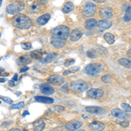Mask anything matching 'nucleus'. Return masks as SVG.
<instances>
[{
  "label": "nucleus",
  "instance_id": "a878e982",
  "mask_svg": "<svg viewBox=\"0 0 131 131\" xmlns=\"http://www.w3.org/2000/svg\"><path fill=\"white\" fill-rule=\"evenodd\" d=\"M118 63L126 68H131V60L126 58H122L118 60Z\"/></svg>",
  "mask_w": 131,
  "mask_h": 131
},
{
  "label": "nucleus",
  "instance_id": "c9c22d12",
  "mask_svg": "<svg viewBox=\"0 0 131 131\" xmlns=\"http://www.w3.org/2000/svg\"><path fill=\"white\" fill-rule=\"evenodd\" d=\"M0 99H1V100H3L4 101H5V102L8 103V104H12V100L10 98H9V97H5V96L0 95Z\"/></svg>",
  "mask_w": 131,
  "mask_h": 131
},
{
  "label": "nucleus",
  "instance_id": "cd10ccee",
  "mask_svg": "<svg viewBox=\"0 0 131 131\" xmlns=\"http://www.w3.org/2000/svg\"><path fill=\"white\" fill-rule=\"evenodd\" d=\"M49 110L52 113H61L65 110V107L63 106H60V105H56V106L51 107L49 108Z\"/></svg>",
  "mask_w": 131,
  "mask_h": 131
},
{
  "label": "nucleus",
  "instance_id": "f704fd0d",
  "mask_svg": "<svg viewBox=\"0 0 131 131\" xmlns=\"http://www.w3.org/2000/svg\"><path fill=\"white\" fill-rule=\"evenodd\" d=\"M74 63H75V60H74V59H68V60H67L65 61L64 66H65V67H69V66L73 65Z\"/></svg>",
  "mask_w": 131,
  "mask_h": 131
},
{
  "label": "nucleus",
  "instance_id": "4be33fe9",
  "mask_svg": "<svg viewBox=\"0 0 131 131\" xmlns=\"http://www.w3.org/2000/svg\"><path fill=\"white\" fill-rule=\"evenodd\" d=\"M41 5L39 3H38V2H33L31 5L29 6V12H31V13H37V12H39V10H41Z\"/></svg>",
  "mask_w": 131,
  "mask_h": 131
},
{
  "label": "nucleus",
  "instance_id": "4c0bfd02",
  "mask_svg": "<svg viewBox=\"0 0 131 131\" xmlns=\"http://www.w3.org/2000/svg\"><path fill=\"white\" fill-rule=\"evenodd\" d=\"M86 55L91 59H94V57L96 56V53H95V52H93V51H88V52H86Z\"/></svg>",
  "mask_w": 131,
  "mask_h": 131
},
{
  "label": "nucleus",
  "instance_id": "1a4fd4ad",
  "mask_svg": "<svg viewBox=\"0 0 131 131\" xmlns=\"http://www.w3.org/2000/svg\"><path fill=\"white\" fill-rule=\"evenodd\" d=\"M100 16L101 18H103V19H110L114 16L113 10L109 7L101 8L100 10Z\"/></svg>",
  "mask_w": 131,
  "mask_h": 131
},
{
  "label": "nucleus",
  "instance_id": "ddd939ff",
  "mask_svg": "<svg viewBox=\"0 0 131 131\" xmlns=\"http://www.w3.org/2000/svg\"><path fill=\"white\" fill-rule=\"evenodd\" d=\"M89 128L92 131H101L105 128V124L101 122L94 121L89 124Z\"/></svg>",
  "mask_w": 131,
  "mask_h": 131
},
{
  "label": "nucleus",
  "instance_id": "3c124183",
  "mask_svg": "<svg viewBox=\"0 0 131 131\" xmlns=\"http://www.w3.org/2000/svg\"><path fill=\"white\" fill-rule=\"evenodd\" d=\"M20 94H21V92H18V93H17V95H20Z\"/></svg>",
  "mask_w": 131,
  "mask_h": 131
},
{
  "label": "nucleus",
  "instance_id": "864d4df0",
  "mask_svg": "<svg viewBox=\"0 0 131 131\" xmlns=\"http://www.w3.org/2000/svg\"><path fill=\"white\" fill-rule=\"evenodd\" d=\"M22 131H29L28 129H26V128H24V129H23Z\"/></svg>",
  "mask_w": 131,
  "mask_h": 131
},
{
  "label": "nucleus",
  "instance_id": "603ef678",
  "mask_svg": "<svg viewBox=\"0 0 131 131\" xmlns=\"http://www.w3.org/2000/svg\"><path fill=\"white\" fill-rule=\"evenodd\" d=\"M75 131H85L84 129H77V130H75Z\"/></svg>",
  "mask_w": 131,
  "mask_h": 131
},
{
  "label": "nucleus",
  "instance_id": "f8f14e48",
  "mask_svg": "<svg viewBox=\"0 0 131 131\" xmlns=\"http://www.w3.org/2000/svg\"><path fill=\"white\" fill-rule=\"evenodd\" d=\"M86 111L89 114H95V115H101V114L105 113V109L101 107H95V106H89L86 107Z\"/></svg>",
  "mask_w": 131,
  "mask_h": 131
},
{
  "label": "nucleus",
  "instance_id": "37998d69",
  "mask_svg": "<svg viewBox=\"0 0 131 131\" xmlns=\"http://www.w3.org/2000/svg\"><path fill=\"white\" fill-rule=\"evenodd\" d=\"M92 1L95 2V3H98V4H102V3H104L106 0H92Z\"/></svg>",
  "mask_w": 131,
  "mask_h": 131
},
{
  "label": "nucleus",
  "instance_id": "aec40b11",
  "mask_svg": "<svg viewBox=\"0 0 131 131\" xmlns=\"http://www.w3.org/2000/svg\"><path fill=\"white\" fill-rule=\"evenodd\" d=\"M97 25H98V22L94 18H88L85 22V27L86 30H93L97 26Z\"/></svg>",
  "mask_w": 131,
  "mask_h": 131
},
{
  "label": "nucleus",
  "instance_id": "4468645a",
  "mask_svg": "<svg viewBox=\"0 0 131 131\" xmlns=\"http://www.w3.org/2000/svg\"><path fill=\"white\" fill-rule=\"evenodd\" d=\"M50 43L53 47L57 48V49H60V48L63 47L66 45V40L60 39H55V38H51Z\"/></svg>",
  "mask_w": 131,
  "mask_h": 131
},
{
  "label": "nucleus",
  "instance_id": "39448f33",
  "mask_svg": "<svg viewBox=\"0 0 131 131\" xmlns=\"http://www.w3.org/2000/svg\"><path fill=\"white\" fill-rule=\"evenodd\" d=\"M70 88L75 93H82L88 88V84L82 81H73L70 84Z\"/></svg>",
  "mask_w": 131,
  "mask_h": 131
},
{
  "label": "nucleus",
  "instance_id": "b1692460",
  "mask_svg": "<svg viewBox=\"0 0 131 131\" xmlns=\"http://www.w3.org/2000/svg\"><path fill=\"white\" fill-rule=\"evenodd\" d=\"M73 9H74L73 4L72 3V2H67L64 5V6L62 7V12L65 14H67V13H69V12H71Z\"/></svg>",
  "mask_w": 131,
  "mask_h": 131
},
{
  "label": "nucleus",
  "instance_id": "6ab92c4d",
  "mask_svg": "<svg viewBox=\"0 0 131 131\" xmlns=\"http://www.w3.org/2000/svg\"><path fill=\"white\" fill-rule=\"evenodd\" d=\"M50 18H51L50 14L46 13V14L41 15L40 17H39V18H37V20H36V22H37V24L39 25H44L50 20Z\"/></svg>",
  "mask_w": 131,
  "mask_h": 131
},
{
  "label": "nucleus",
  "instance_id": "c03bdc74",
  "mask_svg": "<svg viewBox=\"0 0 131 131\" xmlns=\"http://www.w3.org/2000/svg\"><path fill=\"white\" fill-rule=\"evenodd\" d=\"M12 81H18V74H14V76H13V78H12Z\"/></svg>",
  "mask_w": 131,
  "mask_h": 131
},
{
  "label": "nucleus",
  "instance_id": "a19ab883",
  "mask_svg": "<svg viewBox=\"0 0 131 131\" xmlns=\"http://www.w3.org/2000/svg\"><path fill=\"white\" fill-rule=\"evenodd\" d=\"M50 131H63V129H62V128H60V127H58V128H52V129H51Z\"/></svg>",
  "mask_w": 131,
  "mask_h": 131
},
{
  "label": "nucleus",
  "instance_id": "09e8293b",
  "mask_svg": "<svg viewBox=\"0 0 131 131\" xmlns=\"http://www.w3.org/2000/svg\"><path fill=\"white\" fill-rule=\"evenodd\" d=\"M128 56H131V50L128 51Z\"/></svg>",
  "mask_w": 131,
  "mask_h": 131
},
{
  "label": "nucleus",
  "instance_id": "2eb2a0df",
  "mask_svg": "<svg viewBox=\"0 0 131 131\" xmlns=\"http://www.w3.org/2000/svg\"><path fill=\"white\" fill-rule=\"evenodd\" d=\"M40 91L42 92V94H46V95H50V94H52L54 93V88L50 85H47V84H41Z\"/></svg>",
  "mask_w": 131,
  "mask_h": 131
},
{
  "label": "nucleus",
  "instance_id": "dca6fc26",
  "mask_svg": "<svg viewBox=\"0 0 131 131\" xmlns=\"http://www.w3.org/2000/svg\"><path fill=\"white\" fill-rule=\"evenodd\" d=\"M82 37V32L79 29H74L71 31L70 33V39L73 42H75V41H78L79 39H81Z\"/></svg>",
  "mask_w": 131,
  "mask_h": 131
},
{
  "label": "nucleus",
  "instance_id": "5701e85b",
  "mask_svg": "<svg viewBox=\"0 0 131 131\" xmlns=\"http://www.w3.org/2000/svg\"><path fill=\"white\" fill-rule=\"evenodd\" d=\"M56 57H57V53H48V54H46V57H44V58L41 59L40 62L44 63V64H47V63L52 62Z\"/></svg>",
  "mask_w": 131,
  "mask_h": 131
},
{
  "label": "nucleus",
  "instance_id": "7ed1b4c3",
  "mask_svg": "<svg viewBox=\"0 0 131 131\" xmlns=\"http://www.w3.org/2000/svg\"><path fill=\"white\" fill-rule=\"evenodd\" d=\"M25 9V4L23 2H13L6 7V12L10 15H17Z\"/></svg>",
  "mask_w": 131,
  "mask_h": 131
},
{
  "label": "nucleus",
  "instance_id": "393cba45",
  "mask_svg": "<svg viewBox=\"0 0 131 131\" xmlns=\"http://www.w3.org/2000/svg\"><path fill=\"white\" fill-rule=\"evenodd\" d=\"M42 55H43V52L42 50H34L31 52L30 56L33 60H40L42 59Z\"/></svg>",
  "mask_w": 131,
  "mask_h": 131
},
{
  "label": "nucleus",
  "instance_id": "6e6d98bb",
  "mask_svg": "<svg viewBox=\"0 0 131 131\" xmlns=\"http://www.w3.org/2000/svg\"><path fill=\"white\" fill-rule=\"evenodd\" d=\"M0 103H1V101H0Z\"/></svg>",
  "mask_w": 131,
  "mask_h": 131
},
{
  "label": "nucleus",
  "instance_id": "6e6552de",
  "mask_svg": "<svg viewBox=\"0 0 131 131\" xmlns=\"http://www.w3.org/2000/svg\"><path fill=\"white\" fill-rule=\"evenodd\" d=\"M47 81L49 82V83L52 84V85H61V84L64 83L65 80L63 76L59 75V74H53L48 77Z\"/></svg>",
  "mask_w": 131,
  "mask_h": 131
},
{
  "label": "nucleus",
  "instance_id": "473e14b6",
  "mask_svg": "<svg viewBox=\"0 0 131 131\" xmlns=\"http://www.w3.org/2000/svg\"><path fill=\"white\" fill-rule=\"evenodd\" d=\"M112 80L113 79H112V77L109 74H105L101 77V81L105 82V83H109V82L112 81Z\"/></svg>",
  "mask_w": 131,
  "mask_h": 131
},
{
  "label": "nucleus",
  "instance_id": "f03ea898",
  "mask_svg": "<svg viewBox=\"0 0 131 131\" xmlns=\"http://www.w3.org/2000/svg\"><path fill=\"white\" fill-rule=\"evenodd\" d=\"M70 29L67 25H59L51 31L52 38L67 40L70 37Z\"/></svg>",
  "mask_w": 131,
  "mask_h": 131
},
{
  "label": "nucleus",
  "instance_id": "7c9ffc66",
  "mask_svg": "<svg viewBox=\"0 0 131 131\" xmlns=\"http://www.w3.org/2000/svg\"><path fill=\"white\" fill-rule=\"evenodd\" d=\"M80 70V67H72L70 69H67V70L64 71L63 73V75H68V74H72V73H75L77 71Z\"/></svg>",
  "mask_w": 131,
  "mask_h": 131
},
{
  "label": "nucleus",
  "instance_id": "0eeeda50",
  "mask_svg": "<svg viewBox=\"0 0 131 131\" xmlns=\"http://www.w3.org/2000/svg\"><path fill=\"white\" fill-rule=\"evenodd\" d=\"M86 95L91 99H101L104 96V91L100 88H91L86 92Z\"/></svg>",
  "mask_w": 131,
  "mask_h": 131
},
{
  "label": "nucleus",
  "instance_id": "5fc2aeb1",
  "mask_svg": "<svg viewBox=\"0 0 131 131\" xmlns=\"http://www.w3.org/2000/svg\"><path fill=\"white\" fill-rule=\"evenodd\" d=\"M2 2H3V0H0V5H2Z\"/></svg>",
  "mask_w": 131,
  "mask_h": 131
},
{
  "label": "nucleus",
  "instance_id": "9d476101",
  "mask_svg": "<svg viewBox=\"0 0 131 131\" xmlns=\"http://www.w3.org/2000/svg\"><path fill=\"white\" fill-rule=\"evenodd\" d=\"M82 122L80 121H73L70 122H67L65 125V128L67 131H75L78 128H80L82 126Z\"/></svg>",
  "mask_w": 131,
  "mask_h": 131
},
{
  "label": "nucleus",
  "instance_id": "9b49d317",
  "mask_svg": "<svg viewBox=\"0 0 131 131\" xmlns=\"http://www.w3.org/2000/svg\"><path fill=\"white\" fill-rule=\"evenodd\" d=\"M111 115L113 116H115V117H116V118H118V119H122V120H125V119H127V118H128V116H129L123 110L119 109V108L112 109Z\"/></svg>",
  "mask_w": 131,
  "mask_h": 131
},
{
  "label": "nucleus",
  "instance_id": "8fccbe9b",
  "mask_svg": "<svg viewBox=\"0 0 131 131\" xmlns=\"http://www.w3.org/2000/svg\"><path fill=\"white\" fill-rule=\"evenodd\" d=\"M5 80H4V79H0V82H5Z\"/></svg>",
  "mask_w": 131,
  "mask_h": 131
},
{
  "label": "nucleus",
  "instance_id": "ea45409f",
  "mask_svg": "<svg viewBox=\"0 0 131 131\" xmlns=\"http://www.w3.org/2000/svg\"><path fill=\"white\" fill-rule=\"evenodd\" d=\"M28 67H26V66H25V67H22V68H21L20 69V70H19V72H20V73H24V72H26L27 70H28Z\"/></svg>",
  "mask_w": 131,
  "mask_h": 131
},
{
  "label": "nucleus",
  "instance_id": "a18cd8bd",
  "mask_svg": "<svg viewBox=\"0 0 131 131\" xmlns=\"http://www.w3.org/2000/svg\"><path fill=\"white\" fill-rule=\"evenodd\" d=\"M9 131H20L18 128H10V129Z\"/></svg>",
  "mask_w": 131,
  "mask_h": 131
},
{
  "label": "nucleus",
  "instance_id": "a211bd4d",
  "mask_svg": "<svg viewBox=\"0 0 131 131\" xmlns=\"http://www.w3.org/2000/svg\"><path fill=\"white\" fill-rule=\"evenodd\" d=\"M46 124L43 119H39L33 122V130L34 131H42L45 128Z\"/></svg>",
  "mask_w": 131,
  "mask_h": 131
},
{
  "label": "nucleus",
  "instance_id": "f257e3e1",
  "mask_svg": "<svg viewBox=\"0 0 131 131\" xmlns=\"http://www.w3.org/2000/svg\"><path fill=\"white\" fill-rule=\"evenodd\" d=\"M12 24L13 26L18 29H29L32 25V22L29 17L25 14L18 13L12 18Z\"/></svg>",
  "mask_w": 131,
  "mask_h": 131
},
{
  "label": "nucleus",
  "instance_id": "c85d7f7f",
  "mask_svg": "<svg viewBox=\"0 0 131 131\" xmlns=\"http://www.w3.org/2000/svg\"><path fill=\"white\" fill-rule=\"evenodd\" d=\"M123 20L125 22H129L131 20V5L128 6L125 10V14L123 17Z\"/></svg>",
  "mask_w": 131,
  "mask_h": 131
},
{
  "label": "nucleus",
  "instance_id": "49530a36",
  "mask_svg": "<svg viewBox=\"0 0 131 131\" xmlns=\"http://www.w3.org/2000/svg\"><path fill=\"white\" fill-rule=\"evenodd\" d=\"M0 75H2V76H8V75H9V73H0Z\"/></svg>",
  "mask_w": 131,
  "mask_h": 131
},
{
  "label": "nucleus",
  "instance_id": "de8ad7c7",
  "mask_svg": "<svg viewBox=\"0 0 131 131\" xmlns=\"http://www.w3.org/2000/svg\"><path fill=\"white\" fill-rule=\"evenodd\" d=\"M28 115H29V112H28V111H25L24 113H23V116Z\"/></svg>",
  "mask_w": 131,
  "mask_h": 131
},
{
  "label": "nucleus",
  "instance_id": "c756f323",
  "mask_svg": "<svg viewBox=\"0 0 131 131\" xmlns=\"http://www.w3.org/2000/svg\"><path fill=\"white\" fill-rule=\"evenodd\" d=\"M18 61H19V63L22 65H27V64H30L31 62V60L29 59L27 55H24V56H21L18 58Z\"/></svg>",
  "mask_w": 131,
  "mask_h": 131
},
{
  "label": "nucleus",
  "instance_id": "72a5a7b5",
  "mask_svg": "<svg viewBox=\"0 0 131 131\" xmlns=\"http://www.w3.org/2000/svg\"><path fill=\"white\" fill-rule=\"evenodd\" d=\"M20 46L24 50H30L31 48V44L30 42H24V43H21Z\"/></svg>",
  "mask_w": 131,
  "mask_h": 131
},
{
  "label": "nucleus",
  "instance_id": "79ce46f5",
  "mask_svg": "<svg viewBox=\"0 0 131 131\" xmlns=\"http://www.w3.org/2000/svg\"><path fill=\"white\" fill-rule=\"evenodd\" d=\"M38 3H40V4H43V5H45V4H47L48 0H37Z\"/></svg>",
  "mask_w": 131,
  "mask_h": 131
},
{
  "label": "nucleus",
  "instance_id": "412c9836",
  "mask_svg": "<svg viewBox=\"0 0 131 131\" xmlns=\"http://www.w3.org/2000/svg\"><path fill=\"white\" fill-rule=\"evenodd\" d=\"M35 101H37L38 102H42V103H47V104H51L53 103L54 100L52 98L47 96H35Z\"/></svg>",
  "mask_w": 131,
  "mask_h": 131
},
{
  "label": "nucleus",
  "instance_id": "e433bc0d",
  "mask_svg": "<svg viewBox=\"0 0 131 131\" xmlns=\"http://www.w3.org/2000/svg\"><path fill=\"white\" fill-rule=\"evenodd\" d=\"M122 107L124 109V111L131 112V106H129L128 104H127V103H122Z\"/></svg>",
  "mask_w": 131,
  "mask_h": 131
},
{
  "label": "nucleus",
  "instance_id": "20e7f679",
  "mask_svg": "<svg viewBox=\"0 0 131 131\" xmlns=\"http://www.w3.org/2000/svg\"><path fill=\"white\" fill-rule=\"evenodd\" d=\"M85 73L86 74L94 76L97 74H100L101 72L103 71V66L101 64H98V63H91L86 66L85 67Z\"/></svg>",
  "mask_w": 131,
  "mask_h": 131
},
{
  "label": "nucleus",
  "instance_id": "bb28decb",
  "mask_svg": "<svg viewBox=\"0 0 131 131\" xmlns=\"http://www.w3.org/2000/svg\"><path fill=\"white\" fill-rule=\"evenodd\" d=\"M104 39L107 41V43H108V44H113L114 42H115V36H114L112 33L110 32H107V33H105L104 34Z\"/></svg>",
  "mask_w": 131,
  "mask_h": 131
},
{
  "label": "nucleus",
  "instance_id": "4d7b16f0",
  "mask_svg": "<svg viewBox=\"0 0 131 131\" xmlns=\"http://www.w3.org/2000/svg\"><path fill=\"white\" fill-rule=\"evenodd\" d=\"M0 36H1V34H0Z\"/></svg>",
  "mask_w": 131,
  "mask_h": 131
},
{
  "label": "nucleus",
  "instance_id": "58836bf2",
  "mask_svg": "<svg viewBox=\"0 0 131 131\" xmlns=\"http://www.w3.org/2000/svg\"><path fill=\"white\" fill-rule=\"evenodd\" d=\"M120 125H121L122 127H123V128H127V127H128V125H129V122L128 121H122L120 122Z\"/></svg>",
  "mask_w": 131,
  "mask_h": 131
},
{
  "label": "nucleus",
  "instance_id": "423d86ee",
  "mask_svg": "<svg viewBox=\"0 0 131 131\" xmlns=\"http://www.w3.org/2000/svg\"><path fill=\"white\" fill-rule=\"evenodd\" d=\"M96 12V5L94 3H91V2H88L85 4L83 9H82V14L86 18H89L94 15Z\"/></svg>",
  "mask_w": 131,
  "mask_h": 131
},
{
  "label": "nucleus",
  "instance_id": "13d9d810",
  "mask_svg": "<svg viewBox=\"0 0 131 131\" xmlns=\"http://www.w3.org/2000/svg\"><path fill=\"white\" fill-rule=\"evenodd\" d=\"M130 2H131V0H130Z\"/></svg>",
  "mask_w": 131,
  "mask_h": 131
},
{
  "label": "nucleus",
  "instance_id": "2f4dec72",
  "mask_svg": "<svg viewBox=\"0 0 131 131\" xmlns=\"http://www.w3.org/2000/svg\"><path fill=\"white\" fill-rule=\"evenodd\" d=\"M24 106H25V102L24 101H21V102H18L17 104H12L10 107L12 109H20L22 107H24Z\"/></svg>",
  "mask_w": 131,
  "mask_h": 131
},
{
  "label": "nucleus",
  "instance_id": "f3484780",
  "mask_svg": "<svg viewBox=\"0 0 131 131\" xmlns=\"http://www.w3.org/2000/svg\"><path fill=\"white\" fill-rule=\"evenodd\" d=\"M112 24H113V23H112L111 21H109L107 19H102V20L99 21L97 26H98L101 30H107V29L110 28L112 26Z\"/></svg>",
  "mask_w": 131,
  "mask_h": 131
}]
</instances>
